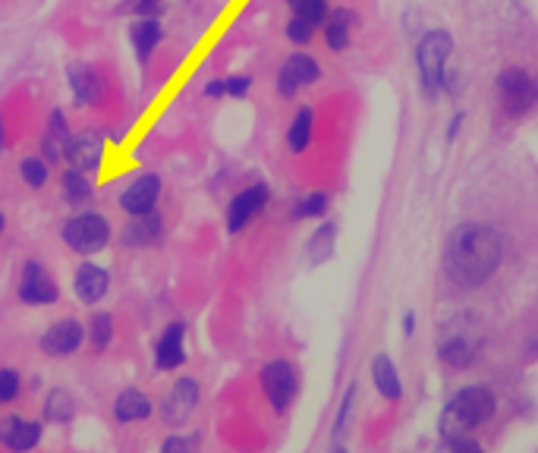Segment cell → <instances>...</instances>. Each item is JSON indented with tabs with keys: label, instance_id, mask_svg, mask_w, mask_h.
Here are the masks:
<instances>
[{
	"label": "cell",
	"instance_id": "83f0119b",
	"mask_svg": "<svg viewBox=\"0 0 538 453\" xmlns=\"http://www.w3.org/2000/svg\"><path fill=\"white\" fill-rule=\"evenodd\" d=\"M114 337H117V321L107 309L95 312L89 321H85V343L92 347V353H98V356L107 353L114 347Z\"/></svg>",
	"mask_w": 538,
	"mask_h": 453
},
{
	"label": "cell",
	"instance_id": "ab89813d",
	"mask_svg": "<svg viewBox=\"0 0 538 453\" xmlns=\"http://www.w3.org/2000/svg\"><path fill=\"white\" fill-rule=\"evenodd\" d=\"M202 98L205 101H224L227 98V89H224V76H214L202 85Z\"/></svg>",
	"mask_w": 538,
	"mask_h": 453
},
{
	"label": "cell",
	"instance_id": "7c38bea8",
	"mask_svg": "<svg viewBox=\"0 0 538 453\" xmlns=\"http://www.w3.org/2000/svg\"><path fill=\"white\" fill-rule=\"evenodd\" d=\"M67 89L73 98L76 111H95L107 98V82L104 73L89 60H73L67 67Z\"/></svg>",
	"mask_w": 538,
	"mask_h": 453
},
{
	"label": "cell",
	"instance_id": "ac0fdd59",
	"mask_svg": "<svg viewBox=\"0 0 538 453\" xmlns=\"http://www.w3.org/2000/svg\"><path fill=\"white\" fill-rule=\"evenodd\" d=\"M107 293H111V268L92 262V258H82L73 271V296L82 306L95 309L98 302L107 299Z\"/></svg>",
	"mask_w": 538,
	"mask_h": 453
},
{
	"label": "cell",
	"instance_id": "30bf717a",
	"mask_svg": "<svg viewBox=\"0 0 538 453\" xmlns=\"http://www.w3.org/2000/svg\"><path fill=\"white\" fill-rule=\"evenodd\" d=\"M107 136L101 126H82V129H73V136L67 142V155H63V164L73 167V170H82V174H98L104 158H107Z\"/></svg>",
	"mask_w": 538,
	"mask_h": 453
},
{
	"label": "cell",
	"instance_id": "d590c367",
	"mask_svg": "<svg viewBox=\"0 0 538 453\" xmlns=\"http://www.w3.org/2000/svg\"><path fill=\"white\" fill-rule=\"evenodd\" d=\"M164 0H123V4L117 7V13L120 16H129V19H133V16H164Z\"/></svg>",
	"mask_w": 538,
	"mask_h": 453
},
{
	"label": "cell",
	"instance_id": "7402d4cb",
	"mask_svg": "<svg viewBox=\"0 0 538 453\" xmlns=\"http://www.w3.org/2000/svg\"><path fill=\"white\" fill-rule=\"evenodd\" d=\"M45 438V422L26 416H4L0 419V444L10 453H32Z\"/></svg>",
	"mask_w": 538,
	"mask_h": 453
},
{
	"label": "cell",
	"instance_id": "7a4b0ae2",
	"mask_svg": "<svg viewBox=\"0 0 538 453\" xmlns=\"http://www.w3.org/2000/svg\"><path fill=\"white\" fill-rule=\"evenodd\" d=\"M494 416H498V394L488 384H466L444 403L438 419V435L444 441L469 438Z\"/></svg>",
	"mask_w": 538,
	"mask_h": 453
},
{
	"label": "cell",
	"instance_id": "484cf974",
	"mask_svg": "<svg viewBox=\"0 0 538 453\" xmlns=\"http://www.w3.org/2000/svg\"><path fill=\"white\" fill-rule=\"evenodd\" d=\"M287 151L290 155H306L315 142V107L309 104H299L296 114L290 117V126H287Z\"/></svg>",
	"mask_w": 538,
	"mask_h": 453
},
{
	"label": "cell",
	"instance_id": "cb8c5ba5",
	"mask_svg": "<svg viewBox=\"0 0 538 453\" xmlns=\"http://www.w3.org/2000/svg\"><path fill=\"white\" fill-rule=\"evenodd\" d=\"M155 416V403L139 387H123V391L114 397V419L120 425H133V422H145Z\"/></svg>",
	"mask_w": 538,
	"mask_h": 453
},
{
	"label": "cell",
	"instance_id": "44dd1931",
	"mask_svg": "<svg viewBox=\"0 0 538 453\" xmlns=\"http://www.w3.org/2000/svg\"><path fill=\"white\" fill-rule=\"evenodd\" d=\"M167 236V221L161 211L152 214H139V218H129L126 227L120 230V243L123 249H155L164 243Z\"/></svg>",
	"mask_w": 538,
	"mask_h": 453
},
{
	"label": "cell",
	"instance_id": "7bdbcfd3",
	"mask_svg": "<svg viewBox=\"0 0 538 453\" xmlns=\"http://www.w3.org/2000/svg\"><path fill=\"white\" fill-rule=\"evenodd\" d=\"M7 145H10V129H7V117L0 111V158L7 155Z\"/></svg>",
	"mask_w": 538,
	"mask_h": 453
},
{
	"label": "cell",
	"instance_id": "60d3db41",
	"mask_svg": "<svg viewBox=\"0 0 538 453\" xmlns=\"http://www.w3.org/2000/svg\"><path fill=\"white\" fill-rule=\"evenodd\" d=\"M447 450L450 453H485V447L476 441V438H457V441H447Z\"/></svg>",
	"mask_w": 538,
	"mask_h": 453
},
{
	"label": "cell",
	"instance_id": "4dcf8cb0",
	"mask_svg": "<svg viewBox=\"0 0 538 453\" xmlns=\"http://www.w3.org/2000/svg\"><path fill=\"white\" fill-rule=\"evenodd\" d=\"M16 170H19V180H23L26 189L41 192V189H45V186L51 183V170H54V167L35 151V155L19 158V167H16Z\"/></svg>",
	"mask_w": 538,
	"mask_h": 453
},
{
	"label": "cell",
	"instance_id": "e0dca14e",
	"mask_svg": "<svg viewBox=\"0 0 538 453\" xmlns=\"http://www.w3.org/2000/svg\"><path fill=\"white\" fill-rule=\"evenodd\" d=\"M126 38H129V48H133V57L139 67H148L152 57L161 51L167 29L158 16H133L126 23Z\"/></svg>",
	"mask_w": 538,
	"mask_h": 453
},
{
	"label": "cell",
	"instance_id": "4316f807",
	"mask_svg": "<svg viewBox=\"0 0 538 453\" xmlns=\"http://www.w3.org/2000/svg\"><path fill=\"white\" fill-rule=\"evenodd\" d=\"M337 240H340V224L337 221H321L312 236H309V243H306V258H309V265L312 268H321V265H328L334 252H337Z\"/></svg>",
	"mask_w": 538,
	"mask_h": 453
},
{
	"label": "cell",
	"instance_id": "74e56055",
	"mask_svg": "<svg viewBox=\"0 0 538 453\" xmlns=\"http://www.w3.org/2000/svg\"><path fill=\"white\" fill-rule=\"evenodd\" d=\"M252 85H255V76H249V73H230V76H224V89H227V98H230V101L249 98Z\"/></svg>",
	"mask_w": 538,
	"mask_h": 453
},
{
	"label": "cell",
	"instance_id": "d6a6232c",
	"mask_svg": "<svg viewBox=\"0 0 538 453\" xmlns=\"http://www.w3.org/2000/svg\"><path fill=\"white\" fill-rule=\"evenodd\" d=\"M199 447H202L199 431H170V435L161 441L158 453H199Z\"/></svg>",
	"mask_w": 538,
	"mask_h": 453
},
{
	"label": "cell",
	"instance_id": "f1b7e54d",
	"mask_svg": "<svg viewBox=\"0 0 538 453\" xmlns=\"http://www.w3.org/2000/svg\"><path fill=\"white\" fill-rule=\"evenodd\" d=\"M41 416L51 425H70L76 419V397L70 391H63V387H51L45 394V403H41Z\"/></svg>",
	"mask_w": 538,
	"mask_h": 453
},
{
	"label": "cell",
	"instance_id": "f35d334b",
	"mask_svg": "<svg viewBox=\"0 0 538 453\" xmlns=\"http://www.w3.org/2000/svg\"><path fill=\"white\" fill-rule=\"evenodd\" d=\"M463 85H466V76H463L460 70H450V67H447L444 82H441V95H447V98H460Z\"/></svg>",
	"mask_w": 538,
	"mask_h": 453
},
{
	"label": "cell",
	"instance_id": "6da1fadb",
	"mask_svg": "<svg viewBox=\"0 0 538 453\" xmlns=\"http://www.w3.org/2000/svg\"><path fill=\"white\" fill-rule=\"evenodd\" d=\"M504 265V236L498 227L469 221L447 236L441 268L460 290H479Z\"/></svg>",
	"mask_w": 538,
	"mask_h": 453
},
{
	"label": "cell",
	"instance_id": "ffe728a7",
	"mask_svg": "<svg viewBox=\"0 0 538 453\" xmlns=\"http://www.w3.org/2000/svg\"><path fill=\"white\" fill-rule=\"evenodd\" d=\"M70 136H73V126H70L67 111H63V107H51V114L45 120V129H41V139H38V155L45 158L51 167L63 164Z\"/></svg>",
	"mask_w": 538,
	"mask_h": 453
},
{
	"label": "cell",
	"instance_id": "5b68a950",
	"mask_svg": "<svg viewBox=\"0 0 538 453\" xmlns=\"http://www.w3.org/2000/svg\"><path fill=\"white\" fill-rule=\"evenodd\" d=\"M258 384H262V394H265L268 406L277 416H284L296 403L303 378H299V369L290 359H271L262 365V372H258Z\"/></svg>",
	"mask_w": 538,
	"mask_h": 453
},
{
	"label": "cell",
	"instance_id": "836d02e7",
	"mask_svg": "<svg viewBox=\"0 0 538 453\" xmlns=\"http://www.w3.org/2000/svg\"><path fill=\"white\" fill-rule=\"evenodd\" d=\"M356 397H359V384L350 381L347 391L340 397V406H337V416H334V438H340L343 431L350 428V419H353V409H356Z\"/></svg>",
	"mask_w": 538,
	"mask_h": 453
},
{
	"label": "cell",
	"instance_id": "e575fe53",
	"mask_svg": "<svg viewBox=\"0 0 538 453\" xmlns=\"http://www.w3.org/2000/svg\"><path fill=\"white\" fill-rule=\"evenodd\" d=\"M284 35H287L290 45H296V48H309L312 41H315V35H318V29H315L312 23H306L303 16H290V19H287V26H284Z\"/></svg>",
	"mask_w": 538,
	"mask_h": 453
},
{
	"label": "cell",
	"instance_id": "d4e9b609",
	"mask_svg": "<svg viewBox=\"0 0 538 453\" xmlns=\"http://www.w3.org/2000/svg\"><path fill=\"white\" fill-rule=\"evenodd\" d=\"M95 180L89 174H82V170H73V167H63L60 174V199L67 202L73 211L79 208H89L95 202Z\"/></svg>",
	"mask_w": 538,
	"mask_h": 453
},
{
	"label": "cell",
	"instance_id": "8992f818",
	"mask_svg": "<svg viewBox=\"0 0 538 453\" xmlns=\"http://www.w3.org/2000/svg\"><path fill=\"white\" fill-rule=\"evenodd\" d=\"M271 205V186L265 180H255L249 186H243L240 192H233L227 211H224V227L230 236H240L246 233Z\"/></svg>",
	"mask_w": 538,
	"mask_h": 453
},
{
	"label": "cell",
	"instance_id": "f6af8a7d",
	"mask_svg": "<svg viewBox=\"0 0 538 453\" xmlns=\"http://www.w3.org/2000/svg\"><path fill=\"white\" fill-rule=\"evenodd\" d=\"M4 230H7V214L0 211V236H4Z\"/></svg>",
	"mask_w": 538,
	"mask_h": 453
},
{
	"label": "cell",
	"instance_id": "b9f144b4",
	"mask_svg": "<svg viewBox=\"0 0 538 453\" xmlns=\"http://www.w3.org/2000/svg\"><path fill=\"white\" fill-rule=\"evenodd\" d=\"M463 123H466V114H463V111H457L454 117H450V123H447V142H454V139L460 136Z\"/></svg>",
	"mask_w": 538,
	"mask_h": 453
},
{
	"label": "cell",
	"instance_id": "bcb514c9",
	"mask_svg": "<svg viewBox=\"0 0 538 453\" xmlns=\"http://www.w3.org/2000/svg\"><path fill=\"white\" fill-rule=\"evenodd\" d=\"M334 453H350L347 447H334Z\"/></svg>",
	"mask_w": 538,
	"mask_h": 453
},
{
	"label": "cell",
	"instance_id": "9c48e42d",
	"mask_svg": "<svg viewBox=\"0 0 538 453\" xmlns=\"http://www.w3.org/2000/svg\"><path fill=\"white\" fill-rule=\"evenodd\" d=\"M325 70H321V63L309 54V51H293L281 67H277V76H274V89L284 101H296L299 92L306 89H315L321 82Z\"/></svg>",
	"mask_w": 538,
	"mask_h": 453
},
{
	"label": "cell",
	"instance_id": "ba28073f",
	"mask_svg": "<svg viewBox=\"0 0 538 453\" xmlns=\"http://www.w3.org/2000/svg\"><path fill=\"white\" fill-rule=\"evenodd\" d=\"M498 98L507 117H526L538 104V76H532L526 67H507L498 76Z\"/></svg>",
	"mask_w": 538,
	"mask_h": 453
},
{
	"label": "cell",
	"instance_id": "52a82bcc",
	"mask_svg": "<svg viewBox=\"0 0 538 453\" xmlns=\"http://www.w3.org/2000/svg\"><path fill=\"white\" fill-rule=\"evenodd\" d=\"M482 353V331L479 328H469L466 321H450L444 325V331L438 334V359L450 369H469V365H476Z\"/></svg>",
	"mask_w": 538,
	"mask_h": 453
},
{
	"label": "cell",
	"instance_id": "d6986e66",
	"mask_svg": "<svg viewBox=\"0 0 538 453\" xmlns=\"http://www.w3.org/2000/svg\"><path fill=\"white\" fill-rule=\"evenodd\" d=\"M359 26H362V19H359L356 10H350V7H331V13H328L325 23H321L318 35H321V41H325V48L331 54H347L353 48V35H356Z\"/></svg>",
	"mask_w": 538,
	"mask_h": 453
},
{
	"label": "cell",
	"instance_id": "ee69618b",
	"mask_svg": "<svg viewBox=\"0 0 538 453\" xmlns=\"http://www.w3.org/2000/svg\"><path fill=\"white\" fill-rule=\"evenodd\" d=\"M416 334V312L406 309L403 312V337H413Z\"/></svg>",
	"mask_w": 538,
	"mask_h": 453
},
{
	"label": "cell",
	"instance_id": "f546056e",
	"mask_svg": "<svg viewBox=\"0 0 538 453\" xmlns=\"http://www.w3.org/2000/svg\"><path fill=\"white\" fill-rule=\"evenodd\" d=\"M331 211V192L325 189H312L306 196H299L290 208L293 221H325Z\"/></svg>",
	"mask_w": 538,
	"mask_h": 453
},
{
	"label": "cell",
	"instance_id": "2e32d148",
	"mask_svg": "<svg viewBox=\"0 0 538 453\" xmlns=\"http://www.w3.org/2000/svg\"><path fill=\"white\" fill-rule=\"evenodd\" d=\"M186 337H189V325L180 318L167 321L161 328L155 347H152V359H155V369L158 372H177L186 365L189 353H186Z\"/></svg>",
	"mask_w": 538,
	"mask_h": 453
},
{
	"label": "cell",
	"instance_id": "277c9868",
	"mask_svg": "<svg viewBox=\"0 0 538 453\" xmlns=\"http://www.w3.org/2000/svg\"><path fill=\"white\" fill-rule=\"evenodd\" d=\"M60 240L73 255L79 258H95L98 252H104L114 240V224L107 221V214L95 211V208H79L70 218H63L60 224Z\"/></svg>",
	"mask_w": 538,
	"mask_h": 453
},
{
	"label": "cell",
	"instance_id": "8fae6325",
	"mask_svg": "<svg viewBox=\"0 0 538 453\" xmlns=\"http://www.w3.org/2000/svg\"><path fill=\"white\" fill-rule=\"evenodd\" d=\"M16 296L29 309L57 306V302H60V284H57V277L38 262V258H29V262L23 265V271H19Z\"/></svg>",
	"mask_w": 538,
	"mask_h": 453
},
{
	"label": "cell",
	"instance_id": "3957f363",
	"mask_svg": "<svg viewBox=\"0 0 538 453\" xmlns=\"http://www.w3.org/2000/svg\"><path fill=\"white\" fill-rule=\"evenodd\" d=\"M416 73H419V89L428 101L441 95V82L454 57V35L447 29H425L416 41Z\"/></svg>",
	"mask_w": 538,
	"mask_h": 453
},
{
	"label": "cell",
	"instance_id": "9a60e30c",
	"mask_svg": "<svg viewBox=\"0 0 538 453\" xmlns=\"http://www.w3.org/2000/svg\"><path fill=\"white\" fill-rule=\"evenodd\" d=\"M85 343V321L79 318H57L54 325L38 337V350L48 359H67L76 356Z\"/></svg>",
	"mask_w": 538,
	"mask_h": 453
},
{
	"label": "cell",
	"instance_id": "603a6c76",
	"mask_svg": "<svg viewBox=\"0 0 538 453\" xmlns=\"http://www.w3.org/2000/svg\"><path fill=\"white\" fill-rule=\"evenodd\" d=\"M369 375H372V384H375V391H378L381 400H387V403H400V400H403L406 391H403L400 369H397V362L387 356V353H378V356L372 359Z\"/></svg>",
	"mask_w": 538,
	"mask_h": 453
},
{
	"label": "cell",
	"instance_id": "4fadbf2b",
	"mask_svg": "<svg viewBox=\"0 0 538 453\" xmlns=\"http://www.w3.org/2000/svg\"><path fill=\"white\" fill-rule=\"evenodd\" d=\"M161 196H164V177L155 174V170H142L139 177H133L123 186V192L117 196V205L126 218H139V214L158 211Z\"/></svg>",
	"mask_w": 538,
	"mask_h": 453
},
{
	"label": "cell",
	"instance_id": "5bb4252c",
	"mask_svg": "<svg viewBox=\"0 0 538 453\" xmlns=\"http://www.w3.org/2000/svg\"><path fill=\"white\" fill-rule=\"evenodd\" d=\"M202 403V387L192 375H183L170 384V391L164 394L161 400V419L167 422V428L180 431L192 416H196V409Z\"/></svg>",
	"mask_w": 538,
	"mask_h": 453
},
{
	"label": "cell",
	"instance_id": "1f68e13d",
	"mask_svg": "<svg viewBox=\"0 0 538 453\" xmlns=\"http://www.w3.org/2000/svg\"><path fill=\"white\" fill-rule=\"evenodd\" d=\"M284 7L290 10V16H303L306 23H312L321 32V23L331 13V0H284Z\"/></svg>",
	"mask_w": 538,
	"mask_h": 453
},
{
	"label": "cell",
	"instance_id": "8d00e7d4",
	"mask_svg": "<svg viewBox=\"0 0 538 453\" xmlns=\"http://www.w3.org/2000/svg\"><path fill=\"white\" fill-rule=\"evenodd\" d=\"M23 394V375L16 369H0V406H10Z\"/></svg>",
	"mask_w": 538,
	"mask_h": 453
}]
</instances>
